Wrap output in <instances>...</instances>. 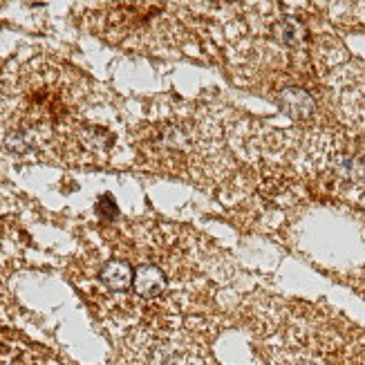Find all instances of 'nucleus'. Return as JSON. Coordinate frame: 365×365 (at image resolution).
I'll return each instance as SVG.
<instances>
[{"instance_id": "obj_1", "label": "nucleus", "mask_w": 365, "mask_h": 365, "mask_svg": "<svg viewBox=\"0 0 365 365\" xmlns=\"http://www.w3.org/2000/svg\"><path fill=\"white\" fill-rule=\"evenodd\" d=\"M135 292L141 298H157L166 289V276L157 264H139L135 269Z\"/></svg>"}, {"instance_id": "obj_2", "label": "nucleus", "mask_w": 365, "mask_h": 365, "mask_svg": "<svg viewBox=\"0 0 365 365\" xmlns=\"http://www.w3.org/2000/svg\"><path fill=\"white\" fill-rule=\"evenodd\" d=\"M133 278L135 272L125 260H108L99 272V280L110 292H125L133 284Z\"/></svg>"}, {"instance_id": "obj_3", "label": "nucleus", "mask_w": 365, "mask_h": 365, "mask_svg": "<svg viewBox=\"0 0 365 365\" xmlns=\"http://www.w3.org/2000/svg\"><path fill=\"white\" fill-rule=\"evenodd\" d=\"M280 106L282 110L294 119H303L314 113V99L303 88H287L280 94Z\"/></svg>"}, {"instance_id": "obj_4", "label": "nucleus", "mask_w": 365, "mask_h": 365, "mask_svg": "<svg viewBox=\"0 0 365 365\" xmlns=\"http://www.w3.org/2000/svg\"><path fill=\"white\" fill-rule=\"evenodd\" d=\"M97 211L103 220H115L117 217V206H115V200L110 197V195H103L99 200V206H97Z\"/></svg>"}]
</instances>
